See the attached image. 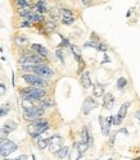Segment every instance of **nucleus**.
<instances>
[{
  "instance_id": "obj_37",
  "label": "nucleus",
  "mask_w": 140,
  "mask_h": 160,
  "mask_svg": "<svg viewBox=\"0 0 140 160\" xmlns=\"http://www.w3.org/2000/svg\"><path fill=\"white\" fill-rule=\"evenodd\" d=\"M135 117H136V119H138V120H139V123H140V110L135 113Z\"/></svg>"
},
{
  "instance_id": "obj_13",
  "label": "nucleus",
  "mask_w": 140,
  "mask_h": 160,
  "mask_svg": "<svg viewBox=\"0 0 140 160\" xmlns=\"http://www.w3.org/2000/svg\"><path fill=\"white\" fill-rule=\"evenodd\" d=\"M103 105L107 110H111L114 105V97L112 93H106L103 96Z\"/></svg>"
},
{
  "instance_id": "obj_16",
  "label": "nucleus",
  "mask_w": 140,
  "mask_h": 160,
  "mask_svg": "<svg viewBox=\"0 0 140 160\" xmlns=\"http://www.w3.org/2000/svg\"><path fill=\"white\" fill-rule=\"evenodd\" d=\"M81 141L86 142L87 145H91V142H93V138H91V136H90V133H89L87 127H82V129H81Z\"/></svg>"
},
{
  "instance_id": "obj_12",
  "label": "nucleus",
  "mask_w": 140,
  "mask_h": 160,
  "mask_svg": "<svg viewBox=\"0 0 140 160\" xmlns=\"http://www.w3.org/2000/svg\"><path fill=\"white\" fill-rule=\"evenodd\" d=\"M62 22L64 24H72L75 22V17H73L72 10L62 9Z\"/></svg>"
},
{
  "instance_id": "obj_11",
  "label": "nucleus",
  "mask_w": 140,
  "mask_h": 160,
  "mask_svg": "<svg viewBox=\"0 0 140 160\" xmlns=\"http://www.w3.org/2000/svg\"><path fill=\"white\" fill-rule=\"evenodd\" d=\"M62 142H63V140H62V137H60V136L50 137V138H49V149H50L51 153H54V154L58 153L60 149L63 147Z\"/></svg>"
},
{
  "instance_id": "obj_29",
  "label": "nucleus",
  "mask_w": 140,
  "mask_h": 160,
  "mask_svg": "<svg viewBox=\"0 0 140 160\" xmlns=\"http://www.w3.org/2000/svg\"><path fill=\"white\" fill-rule=\"evenodd\" d=\"M46 28H48L49 31L54 32V31H55V28H57V26H55V23H54V22H46Z\"/></svg>"
},
{
  "instance_id": "obj_8",
  "label": "nucleus",
  "mask_w": 140,
  "mask_h": 160,
  "mask_svg": "<svg viewBox=\"0 0 140 160\" xmlns=\"http://www.w3.org/2000/svg\"><path fill=\"white\" fill-rule=\"evenodd\" d=\"M99 123H100V128H101L103 136H109L111 126L113 124V117H108V118L99 117Z\"/></svg>"
},
{
  "instance_id": "obj_33",
  "label": "nucleus",
  "mask_w": 140,
  "mask_h": 160,
  "mask_svg": "<svg viewBox=\"0 0 140 160\" xmlns=\"http://www.w3.org/2000/svg\"><path fill=\"white\" fill-rule=\"evenodd\" d=\"M18 1V4H20V7H22L23 9H26L27 7H28V4L26 3V0H17Z\"/></svg>"
},
{
  "instance_id": "obj_3",
  "label": "nucleus",
  "mask_w": 140,
  "mask_h": 160,
  "mask_svg": "<svg viewBox=\"0 0 140 160\" xmlns=\"http://www.w3.org/2000/svg\"><path fill=\"white\" fill-rule=\"evenodd\" d=\"M23 71L30 69L31 72H34V74H37V76L43 77V78H49V77L53 76V71H51L50 67L45 64H36V65H30V67H23L22 68Z\"/></svg>"
},
{
  "instance_id": "obj_5",
  "label": "nucleus",
  "mask_w": 140,
  "mask_h": 160,
  "mask_svg": "<svg viewBox=\"0 0 140 160\" xmlns=\"http://www.w3.org/2000/svg\"><path fill=\"white\" fill-rule=\"evenodd\" d=\"M44 58L40 55H34V54H26L20 59V63L22 67H30V65H36V64H43Z\"/></svg>"
},
{
  "instance_id": "obj_20",
  "label": "nucleus",
  "mask_w": 140,
  "mask_h": 160,
  "mask_svg": "<svg viewBox=\"0 0 140 160\" xmlns=\"http://www.w3.org/2000/svg\"><path fill=\"white\" fill-rule=\"evenodd\" d=\"M93 95L95 96V97H101V96H104L106 93H104V86H101V85H95L94 89H93Z\"/></svg>"
},
{
  "instance_id": "obj_39",
  "label": "nucleus",
  "mask_w": 140,
  "mask_h": 160,
  "mask_svg": "<svg viewBox=\"0 0 140 160\" xmlns=\"http://www.w3.org/2000/svg\"><path fill=\"white\" fill-rule=\"evenodd\" d=\"M30 24H31V22H23V23H22V26H23V27H28Z\"/></svg>"
},
{
  "instance_id": "obj_15",
  "label": "nucleus",
  "mask_w": 140,
  "mask_h": 160,
  "mask_svg": "<svg viewBox=\"0 0 140 160\" xmlns=\"http://www.w3.org/2000/svg\"><path fill=\"white\" fill-rule=\"evenodd\" d=\"M80 81H81V85L84 86V89H90L91 87V78H90V74H89V72H84V73L81 74V78H80Z\"/></svg>"
},
{
  "instance_id": "obj_17",
  "label": "nucleus",
  "mask_w": 140,
  "mask_h": 160,
  "mask_svg": "<svg viewBox=\"0 0 140 160\" xmlns=\"http://www.w3.org/2000/svg\"><path fill=\"white\" fill-rule=\"evenodd\" d=\"M81 156H82V154L80 153V150L77 149L76 143H73V147H72V150L70 151V155H68V158H70V160H80Z\"/></svg>"
},
{
  "instance_id": "obj_32",
  "label": "nucleus",
  "mask_w": 140,
  "mask_h": 160,
  "mask_svg": "<svg viewBox=\"0 0 140 160\" xmlns=\"http://www.w3.org/2000/svg\"><path fill=\"white\" fill-rule=\"evenodd\" d=\"M97 49L99 51H107V45H106V44H98Z\"/></svg>"
},
{
  "instance_id": "obj_2",
  "label": "nucleus",
  "mask_w": 140,
  "mask_h": 160,
  "mask_svg": "<svg viewBox=\"0 0 140 160\" xmlns=\"http://www.w3.org/2000/svg\"><path fill=\"white\" fill-rule=\"evenodd\" d=\"M21 96L23 100H43L46 96V91L40 87H26L23 91L21 92Z\"/></svg>"
},
{
  "instance_id": "obj_35",
  "label": "nucleus",
  "mask_w": 140,
  "mask_h": 160,
  "mask_svg": "<svg viewBox=\"0 0 140 160\" xmlns=\"http://www.w3.org/2000/svg\"><path fill=\"white\" fill-rule=\"evenodd\" d=\"M5 137H7V134L3 132V129H0V140H4Z\"/></svg>"
},
{
  "instance_id": "obj_10",
  "label": "nucleus",
  "mask_w": 140,
  "mask_h": 160,
  "mask_svg": "<svg viewBox=\"0 0 140 160\" xmlns=\"http://www.w3.org/2000/svg\"><path fill=\"white\" fill-rule=\"evenodd\" d=\"M98 101L95 100V99L93 97H86L84 100V104H82V114L87 115L90 112H91L93 109H95V108H98Z\"/></svg>"
},
{
  "instance_id": "obj_36",
  "label": "nucleus",
  "mask_w": 140,
  "mask_h": 160,
  "mask_svg": "<svg viewBox=\"0 0 140 160\" xmlns=\"http://www.w3.org/2000/svg\"><path fill=\"white\" fill-rule=\"evenodd\" d=\"M81 1L84 3V5H90V4H91L93 0H81Z\"/></svg>"
},
{
  "instance_id": "obj_26",
  "label": "nucleus",
  "mask_w": 140,
  "mask_h": 160,
  "mask_svg": "<svg viewBox=\"0 0 140 160\" xmlns=\"http://www.w3.org/2000/svg\"><path fill=\"white\" fill-rule=\"evenodd\" d=\"M41 101V108H49V106H53V100L51 99H49V97H44L43 100H40Z\"/></svg>"
},
{
  "instance_id": "obj_23",
  "label": "nucleus",
  "mask_w": 140,
  "mask_h": 160,
  "mask_svg": "<svg viewBox=\"0 0 140 160\" xmlns=\"http://www.w3.org/2000/svg\"><path fill=\"white\" fill-rule=\"evenodd\" d=\"M76 143V146H77V149L80 150V153L84 155L85 153L87 151V149H89V145H87L86 142H82V141H80V142H75Z\"/></svg>"
},
{
  "instance_id": "obj_7",
  "label": "nucleus",
  "mask_w": 140,
  "mask_h": 160,
  "mask_svg": "<svg viewBox=\"0 0 140 160\" xmlns=\"http://www.w3.org/2000/svg\"><path fill=\"white\" fill-rule=\"evenodd\" d=\"M44 114V108L41 106H31L28 109H23V115L26 119L35 120L37 118H41Z\"/></svg>"
},
{
  "instance_id": "obj_22",
  "label": "nucleus",
  "mask_w": 140,
  "mask_h": 160,
  "mask_svg": "<svg viewBox=\"0 0 140 160\" xmlns=\"http://www.w3.org/2000/svg\"><path fill=\"white\" fill-rule=\"evenodd\" d=\"M16 44L18 46H27L28 45V38L24 37V36H18V37H16Z\"/></svg>"
},
{
  "instance_id": "obj_21",
  "label": "nucleus",
  "mask_w": 140,
  "mask_h": 160,
  "mask_svg": "<svg viewBox=\"0 0 140 160\" xmlns=\"http://www.w3.org/2000/svg\"><path fill=\"white\" fill-rule=\"evenodd\" d=\"M70 147H67V146H63L62 149H60V150L58 151V153H57V155H58V158L59 159H64L66 156H68L70 155Z\"/></svg>"
},
{
  "instance_id": "obj_9",
  "label": "nucleus",
  "mask_w": 140,
  "mask_h": 160,
  "mask_svg": "<svg viewBox=\"0 0 140 160\" xmlns=\"http://www.w3.org/2000/svg\"><path fill=\"white\" fill-rule=\"evenodd\" d=\"M129 106H130V103H125V104H122V105H121L118 113H117V115H116V117H113V124L114 126H120L121 123H122V120L125 119L126 114H127Z\"/></svg>"
},
{
  "instance_id": "obj_19",
  "label": "nucleus",
  "mask_w": 140,
  "mask_h": 160,
  "mask_svg": "<svg viewBox=\"0 0 140 160\" xmlns=\"http://www.w3.org/2000/svg\"><path fill=\"white\" fill-rule=\"evenodd\" d=\"M49 15H50L51 21H57L59 17H62V10L58 9L57 7H53L50 10H49Z\"/></svg>"
},
{
  "instance_id": "obj_18",
  "label": "nucleus",
  "mask_w": 140,
  "mask_h": 160,
  "mask_svg": "<svg viewBox=\"0 0 140 160\" xmlns=\"http://www.w3.org/2000/svg\"><path fill=\"white\" fill-rule=\"evenodd\" d=\"M16 128H17V123L10 122V120H9V122H7L4 126H3V128H1V129H3V132H4L5 134H9L10 132L14 131Z\"/></svg>"
},
{
  "instance_id": "obj_38",
  "label": "nucleus",
  "mask_w": 140,
  "mask_h": 160,
  "mask_svg": "<svg viewBox=\"0 0 140 160\" xmlns=\"http://www.w3.org/2000/svg\"><path fill=\"white\" fill-rule=\"evenodd\" d=\"M114 137H116L114 134H112V136H111V141H109V143H111V145H113V142H114Z\"/></svg>"
},
{
  "instance_id": "obj_25",
  "label": "nucleus",
  "mask_w": 140,
  "mask_h": 160,
  "mask_svg": "<svg viewBox=\"0 0 140 160\" xmlns=\"http://www.w3.org/2000/svg\"><path fill=\"white\" fill-rule=\"evenodd\" d=\"M49 146V138H39L37 140V147L40 150H44V149Z\"/></svg>"
},
{
  "instance_id": "obj_28",
  "label": "nucleus",
  "mask_w": 140,
  "mask_h": 160,
  "mask_svg": "<svg viewBox=\"0 0 140 160\" xmlns=\"http://www.w3.org/2000/svg\"><path fill=\"white\" fill-rule=\"evenodd\" d=\"M9 113V104H5V105L0 106V117H4Z\"/></svg>"
},
{
  "instance_id": "obj_14",
  "label": "nucleus",
  "mask_w": 140,
  "mask_h": 160,
  "mask_svg": "<svg viewBox=\"0 0 140 160\" xmlns=\"http://www.w3.org/2000/svg\"><path fill=\"white\" fill-rule=\"evenodd\" d=\"M31 49L35 51V53H37V55H40V56H43V58L48 56V49H46L45 46L40 45V44H32Z\"/></svg>"
},
{
  "instance_id": "obj_4",
  "label": "nucleus",
  "mask_w": 140,
  "mask_h": 160,
  "mask_svg": "<svg viewBox=\"0 0 140 160\" xmlns=\"http://www.w3.org/2000/svg\"><path fill=\"white\" fill-rule=\"evenodd\" d=\"M23 79L27 82L28 85H31V86L34 87H40V89H45L46 86H48V82L45 81V78H43V77L37 76V74H24L23 76Z\"/></svg>"
},
{
  "instance_id": "obj_27",
  "label": "nucleus",
  "mask_w": 140,
  "mask_h": 160,
  "mask_svg": "<svg viewBox=\"0 0 140 160\" xmlns=\"http://www.w3.org/2000/svg\"><path fill=\"white\" fill-rule=\"evenodd\" d=\"M36 7H37V10L41 13V14H44V13L46 12V5H45V3L43 1V0H40V1H37V4H36Z\"/></svg>"
},
{
  "instance_id": "obj_31",
  "label": "nucleus",
  "mask_w": 140,
  "mask_h": 160,
  "mask_svg": "<svg viewBox=\"0 0 140 160\" xmlns=\"http://www.w3.org/2000/svg\"><path fill=\"white\" fill-rule=\"evenodd\" d=\"M5 92H7V87H5V85L4 83H0V97H1Z\"/></svg>"
},
{
  "instance_id": "obj_6",
  "label": "nucleus",
  "mask_w": 140,
  "mask_h": 160,
  "mask_svg": "<svg viewBox=\"0 0 140 160\" xmlns=\"http://www.w3.org/2000/svg\"><path fill=\"white\" fill-rule=\"evenodd\" d=\"M17 150V145L14 142H12L10 140L4 138L0 141V155L1 156H8L12 153Z\"/></svg>"
},
{
  "instance_id": "obj_34",
  "label": "nucleus",
  "mask_w": 140,
  "mask_h": 160,
  "mask_svg": "<svg viewBox=\"0 0 140 160\" xmlns=\"http://www.w3.org/2000/svg\"><path fill=\"white\" fill-rule=\"evenodd\" d=\"M7 160H27V156L26 155H21V156H18V158H16V159H7Z\"/></svg>"
},
{
  "instance_id": "obj_24",
  "label": "nucleus",
  "mask_w": 140,
  "mask_h": 160,
  "mask_svg": "<svg viewBox=\"0 0 140 160\" xmlns=\"http://www.w3.org/2000/svg\"><path fill=\"white\" fill-rule=\"evenodd\" d=\"M126 86H127V79L125 77H121V78L117 79V89L118 90H123Z\"/></svg>"
},
{
  "instance_id": "obj_30",
  "label": "nucleus",
  "mask_w": 140,
  "mask_h": 160,
  "mask_svg": "<svg viewBox=\"0 0 140 160\" xmlns=\"http://www.w3.org/2000/svg\"><path fill=\"white\" fill-rule=\"evenodd\" d=\"M55 54H57V56L59 58V60H60V62H62V63H64V55H63V51L60 50V49H58V50L55 51Z\"/></svg>"
},
{
  "instance_id": "obj_1",
  "label": "nucleus",
  "mask_w": 140,
  "mask_h": 160,
  "mask_svg": "<svg viewBox=\"0 0 140 160\" xmlns=\"http://www.w3.org/2000/svg\"><path fill=\"white\" fill-rule=\"evenodd\" d=\"M49 129L48 120L44 118H37V119L32 120V123L27 127V132L30 133V136H32L34 138H37L41 133L46 132Z\"/></svg>"
}]
</instances>
